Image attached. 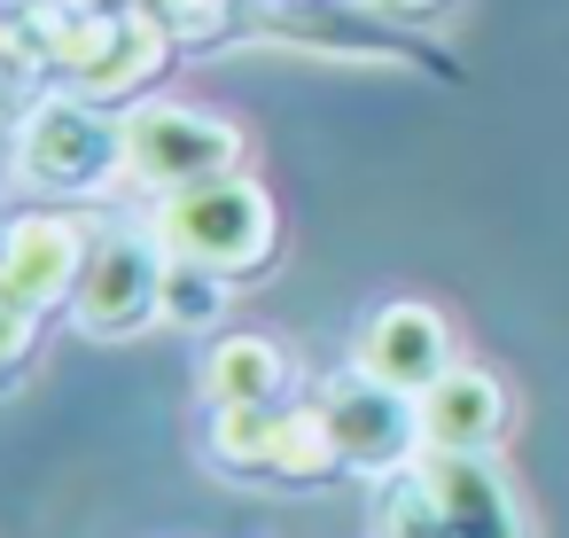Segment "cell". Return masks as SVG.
<instances>
[{
	"label": "cell",
	"mask_w": 569,
	"mask_h": 538,
	"mask_svg": "<svg viewBox=\"0 0 569 538\" xmlns=\"http://www.w3.org/2000/svg\"><path fill=\"white\" fill-rule=\"evenodd\" d=\"M149 235L164 242V258H196V266H219V273L250 281L281 250V211H273V196L258 180L227 172V180H203L188 196H164Z\"/></svg>",
	"instance_id": "obj_1"
},
{
	"label": "cell",
	"mask_w": 569,
	"mask_h": 538,
	"mask_svg": "<svg viewBox=\"0 0 569 538\" xmlns=\"http://www.w3.org/2000/svg\"><path fill=\"white\" fill-rule=\"evenodd\" d=\"M320 414H328V437H336V460L343 476H375V484H398L421 468L429 437H421V406L375 375H336L320 390Z\"/></svg>",
	"instance_id": "obj_2"
},
{
	"label": "cell",
	"mask_w": 569,
	"mask_h": 538,
	"mask_svg": "<svg viewBox=\"0 0 569 538\" xmlns=\"http://www.w3.org/2000/svg\"><path fill=\"white\" fill-rule=\"evenodd\" d=\"M227 172H242V133L227 118L188 110V102H149L126 118V180L157 188V196H188Z\"/></svg>",
	"instance_id": "obj_3"
},
{
	"label": "cell",
	"mask_w": 569,
	"mask_h": 538,
	"mask_svg": "<svg viewBox=\"0 0 569 538\" xmlns=\"http://www.w3.org/2000/svg\"><path fill=\"white\" fill-rule=\"evenodd\" d=\"M87 258H94V242L71 211H24V219L0 227V297L40 312V320L71 312V297L87 281Z\"/></svg>",
	"instance_id": "obj_4"
},
{
	"label": "cell",
	"mask_w": 569,
	"mask_h": 538,
	"mask_svg": "<svg viewBox=\"0 0 569 538\" xmlns=\"http://www.w3.org/2000/svg\"><path fill=\"white\" fill-rule=\"evenodd\" d=\"M24 180L56 188V196H87L110 172H126V126H110L94 102H40L24 118Z\"/></svg>",
	"instance_id": "obj_5"
},
{
	"label": "cell",
	"mask_w": 569,
	"mask_h": 538,
	"mask_svg": "<svg viewBox=\"0 0 569 538\" xmlns=\"http://www.w3.org/2000/svg\"><path fill=\"white\" fill-rule=\"evenodd\" d=\"M71 320L102 343L164 320V242L157 235H102L87 258V281L71 297Z\"/></svg>",
	"instance_id": "obj_6"
},
{
	"label": "cell",
	"mask_w": 569,
	"mask_h": 538,
	"mask_svg": "<svg viewBox=\"0 0 569 538\" xmlns=\"http://www.w3.org/2000/svg\"><path fill=\"white\" fill-rule=\"evenodd\" d=\"M421 491H429V515H437V538H530L507 476L483 460V452H421Z\"/></svg>",
	"instance_id": "obj_7"
},
{
	"label": "cell",
	"mask_w": 569,
	"mask_h": 538,
	"mask_svg": "<svg viewBox=\"0 0 569 538\" xmlns=\"http://www.w3.org/2000/svg\"><path fill=\"white\" fill-rule=\"evenodd\" d=\"M351 367L375 375V382H390V390H406V398H421V390H429L437 375H452L460 359H452V328H445V312L398 297V305H382V312L359 328V359H351Z\"/></svg>",
	"instance_id": "obj_8"
},
{
	"label": "cell",
	"mask_w": 569,
	"mask_h": 538,
	"mask_svg": "<svg viewBox=\"0 0 569 538\" xmlns=\"http://www.w3.org/2000/svg\"><path fill=\"white\" fill-rule=\"evenodd\" d=\"M421 437H429V452H491L499 437H507V382L491 375V367H452V375H437L421 398Z\"/></svg>",
	"instance_id": "obj_9"
},
{
	"label": "cell",
	"mask_w": 569,
	"mask_h": 538,
	"mask_svg": "<svg viewBox=\"0 0 569 538\" xmlns=\"http://www.w3.org/2000/svg\"><path fill=\"white\" fill-rule=\"evenodd\" d=\"M211 406H289V351L273 336H219L203 359Z\"/></svg>",
	"instance_id": "obj_10"
},
{
	"label": "cell",
	"mask_w": 569,
	"mask_h": 538,
	"mask_svg": "<svg viewBox=\"0 0 569 538\" xmlns=\"http://www.w3.org/2000/svg\"><path fill=\"white\" fill-rule=\"evenodd\" d=\"M227 305H234V273L196 266V258H164V320H172L180 336L219 328V320H227Z\"/></svg>",
	"instance_id": "obj_11"
},
{
	"label": "cell",
	"mask_w": 569,
	"mask_h": 538,
	"mask_svg": "<svg viewBox=\"0 0 569 538\" xmlns=\"http://www.w3.org/2000/svg\"><path fill=\"white\" fill-rule=\"evenodd\" d=\"M32 351H40V312H24V305L0 297V382H17L32 367Z\"/></svg>",
	"instance_id": "obj_12"
},
{
	"label": "cell",
	"mask_w": 569,
	"mask_h": 538,
	"mask_svg": "<svg viewBox=\"0 0 569 538\" xmlns=\"http://www.w3.org/2000/svg\"><path fill=\"white\" fill-rule=\"evenodd\" d=\"M382 9H429V0H382Z\"/></svg>",
	"instance_id": "obj_13"
}]
</instances>
